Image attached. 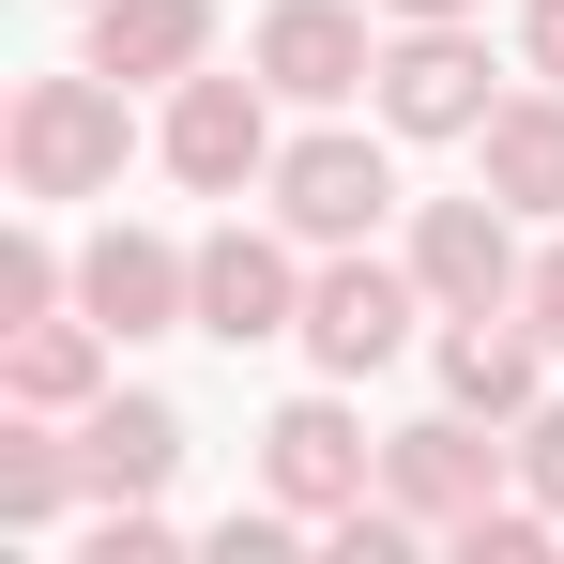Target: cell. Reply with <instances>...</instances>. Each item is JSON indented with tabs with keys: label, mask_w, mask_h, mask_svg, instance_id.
<instances>
[{
	"label": "cell",
	"mask_w": 564,
	"mask_h": 564,
	"mask_svg": "<svg viewBox=\"0 0 564 564\" xmlns=\"http://www.w3.org/2000/svg\"><path fill=\"white\" fill-rule=\"evenodd\" d=\"M77 15H93V0H77Z\"/></svg>",
	"instance_id": "603a6c76"
},
{
	"label": "cell",
	"mask_w": 564,
	"mask_h": 564,
	"mask_svg": "<svg viewBox=\"0 0 564 564\" xmlns=\"http://www.w3.org/2000/svg\"><path fill=\"white\" fill-rule=\"evenodd\" d=\"M77 305H93L122 351H138V336H198V245L138 229V214H107L93 245H77Z\"/></svg>",
	"instance_id": "8fae6325"
},
{
	"label": "cell",
	"mask_w": 564,
	"mask_h": 564,
	"mask_svg": "<svg viewBox=\"0 0 564 564\" xmlns=\"http://www.w3.org/2000/svg\"><path fill=\"white\" fill-rule=\"evenodd\" d=\"M503 443H519V488H534V503L564 519V381L534 397V412H519V427H503Z\"/></svg>",
	"instance_id": "d6986e66"
},
{
	"label": "cell",
	"mask_w": 564,
	"mask_h": 564,
	"mask_svg": "<svg viewBox=\"0 0 564 564\" xmlns=\"http://www.w3.org/2000/svg\"><path fill=\"white\" fill-rule=\"evenodd\" d=\"M169 473H184V412L153 381H107L93 412H77V488L93 503H169Z\"/></svg>",
	"instance_id": "7c38bea8"
},
{
	"label": "cell",
	"mask_w": 564,
	"mask_h": 564,
	"mask_svg": "<svg viewBox=\"0 0 564 564\" xmlns=\"http://www.w3.org/2000/svg\"><path fill=\"white\" fill-rule=\"evenodd\" d=\"M46 305H77V245H62V229H46V198H31V214L0 229V336H15V321H46Z\"/></svg>",
	"instance_id": "e0dca14e"
},
{
	"label": "cell",
	"mask_w": 564,
	"mask_h": 564,
	"mask_svg": "<svg viewBox=\"0 0 564 564\" xmlns=\"http://www.w3.org/2000/svg\"><path fill=\"white\" fill-rule=\"evenodd\" d=\"M519 321H534V336H550V351H564V229H550V245H534V275H519Z\"/></svg>",
	"instance_id": "ffe728a7"
},
{
	"label": "cell",
	"mask_w": 564,
	"mask_h": 564,
	"mask_svg": "<svg viewBox=\"0 0 564 564\" xmlns=\"http://www.w3.org/2000/svg\"><path fill=\"white\" fill-rule=\"evenodd\" d=\"M519 77H550V93H564V0H519Z\"/></svg>",
	"instance_id": "44dd1931"
},
{
	"label": "cell",
	"mask_w": 564,
	"mask_h": 564,
	"mask_svg": "<svg viewBox=\"0 0 564 564\" xmlns=\"http://www.w3.org/2000/svg\"><path fill=\"white\" fill-rule=\"evenodd\" d=\"M427 321H443V305H427V275H412L397 245H336V260L305 275V321H290V351H305L321 381H381L397 351H427Z\"/></svg>",
	"instance_id": "3957f363"
},
{
	"label": "cell",
	"mask_w": 564,
	"mask_h": 564,
	"mask_svg": "<svg viewBox=\"0 0 564 564\" xmlns=\"http://www.w3.org/2000/svg\"><path fill=\"white\" fill-rule=\"evenodd\" d=\"M214 31H229L214 0H93V46L77 62H107L122 93H184L198 62H214Z\"/></svg>",
	"instance_id": "9a60e30c"
},
{
	"label": "cell",
	"mask_w": 564,
	"mask_h": 564,
	"mask_svg": "<svg viewBox=\"0 0 564 564\" xmlns=\"http://www.w3.org/2000/svg\"><path fill=\"white\" fill-rule=\"evenodd\" d=\"M412 15H488V0H381V31H412Z\"/></svg>",
	"instance_id": "7402d4cb"
},
{
	"label": "cell",
	"mask_w": 564,
	"mask_h": 564,
	"mask_svg": "<svg viewBox=\"0 0 564 564\" xmlns=\"http://www.w3.org/2000/svg\"><path fill=\"white\" fill-rule=\"evenodd\" d=\"M519 229H534V214H503L488 184H473V198H412V214H397V260H412L427 305L458 321V305H519V275H534Z\"/></svg>",
	"instance_id": "9c48e42d"
},
{
	"label": "cell",
	"mask_w": 564,
	"mask_h": 564,
	"mask_svg": "<svg viewBox=\"0 0 564 564\" xmlns=\"http://www.w3.org/2000/svg\"><path fill=\"white\" fill-rule=\"evenodd\" d=\"M107 381H122V336H107L93 305H46V321L0 336V397H15V412H62V427H77Z\"/></svg>",
	"instance_id": "4fadbf2b"
},
{
	"label": "cell",
	"mask_w": 564,
	"mask_h": 564,
	"mask_svg": "<svg viewBox=\"0 0 564 564\" xmlns=\"http://www.w3.org/2000/svg\"><path fill=\"white\" fill-rule=\"evenodd\" d=\"M275 77H260V62H198L184 93L153 107V169H169V184L184 198H260L275 184Z\"/></svg>",
	"instance_id": "277c9868"
},
{
	"label": "cell",
	"mask_w": 564,
	"mask_h": 564,
	"mask_svg": "<svg viewBox=\"0 0 564 564\" xmlns=\"http://www.w3.org/2000/svg\"><path fill=\"white\" fill-rule=\"evenodd\" d=\"M245 62L275 77V107H367V77H381V0H260Z\"/></svg>",
	"instance_id": "30bf717a"
},
{
	"label": "cell",
	"mask_w": 564,
	"mask_h": 564,
	"mask_svg": "<svg viewBox=\"0 0 564 564\" xmlns=\"http://www.w3.org/2000/svg\"><path fill=\"white\" fill-rule=\"evenodd\" d=\"M77 550H93V564H169L184 534H169V503H93V519H77Z\"/></svg>",
	"instance_id": "ac0fdd59"
},
{
	"label": "cell",
	"mask_w": 564,
	"mask_h": 564,
	"mask_svg": "<svg viewBox=\"0 0 564 564\" xmlns=\"http://www.w3.org/2000/svg\"><path fill=\"white\" fill-rule=\"evenodd\" d=\"M367 107L412 138V153H473V122L503 107V77H488V15H412V31H381Z\"/></svg>",
	"instance_id": "8992f818"
},
{
	"label": "cell",
	"mask_w": 564,
	"mask_h": 564,
	"mask_svg": "<svg viewBox=\"0 0 564 564\" xmlns=\"http://www.w3.org/2000/svg\"><path fill=\"white\" fill-rule=\"evenodd\" d=\"M305 275H321V245L290 214H260V198H229L198 229V336L214 351H275L290 321H305Z\"/></svg>",
	"instance_id": "5b68a950"
},
{
	"label": "cell",
	"mask_w": 564,
	"mask_h": 564,
	"mask_svg": "<svg viewBox=\"0 0 564 564\" xmlns=\"http://www.w3.org/2000/svg\"><path fill=\"white\" fill-rule=\"evenodd\" d=\"M122 169H138V107H122L107 62L15 77V107H0V184H15V198L77 214V198H122Z\"/></svg>",
	"instance_id": "6da1fadb"
},
{
	"label": "cell",
	"mask_w": 564,
	"mask_h": 564,
	"mask_svg": "<svg viewBox=\"0 0 564 564\" xmlns=\"http://www.w3.org/2000/svg\"><path fill=\"white\" fill-rule=\"evenodd\" d=\"M77 519H93V488H77V427L0 397V534L46 550V534H77Z\"/></svg>",
	"instance_id": "2e32d148"
},
{
	"label": "cell",
	"mask_w": 564,
	"mask_h": 564,
	"mask_svg": "<svg viewBox=\"0 0 564 564\" xmlns=\"http://www.w3.org/2000/svg\"><path fill=\"white\" fill-rule=\"evenodd\" d=\"M260 214H290L321 260L336 245H381L397 214H412V184H397V122H351V107H305V138L275 153V184H260Z\"/></svg>",
	"instance_id": "7a4b0ae2"
},
{
	"label": "cell",
	"mask_w": 564,
	"mask_h": 564,
	"mask_svg": "<svg viewBox=\"0 0 564 564\" xmlns=\"http://www.w3.org/2000/svg\"><path fill=\"white\" fill-rule=\"evenodd\" d=\"M503 488H519V443H503L488 412H458V397H443V412H412V427H381V503H397V519H427V534L488 519Z\"/></svg>",
	"instance_id": "ba28073f"
},
{
	"label": "cell",
	"mask_w": 564,
	"mask_h": 564,
	"mask_svg": "<svg viewBox=\"0 0 564 564\" xmlns=\"http://www.w3.org/2000/svg\"><path fill=\"white\" fill-rule=\"evenodd\" d=\"M473 184L503 198V214H534V229H564V93L550 77H519V93L473 122Z\"/></svg>",
	"instance_id": "5bb4252c"
},
{
	"label": "cell",
	"mask_w": 564,
	"mask_h": 564,
	"mask_svg": "<svg viewBox=\"0 0 564 564\" xmlns=\"http://www.w3.org/2000/svg\"><path fill=\"white\" fill-rule=\"evenodd\" d=\"M260 488H275L305 534H321V519H351V503L381 488V427L351 412V381H305V397L260 412Z\"/></svg>",
	"instance_id": "52a82bcc"
}]
</instances>
